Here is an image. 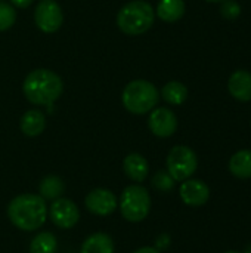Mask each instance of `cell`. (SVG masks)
I'll use <instances>...</instances> for the list:
<instances>
[{"mask_svg":"<svg viewBox=\"0 0 251 253\" xmlns=\"http://www.w3.org/2000/svg\"><path fill=\"white\" fill-rule=\"evenodd\" d=\"M7 218L22 231H36L47 218L46 200L37 194L16 196L7 206Z\"/></svg>","mask_w":251,"mask_h":253,"instance_id":"obj_1","label":"cell"},{"mask_svg":"<svg viewBox=\"0 0 251 253\" xmlns=\"http://www.w3.org/2000/svg\"><path fill=\"white\" fill-rule=\"evenodd\" d=\"M64 90L62 79L50 70L37 68L27 74L22 83L25 98L34 105H52Z\"/></svg>","mask_w":251,"mask_h":253,"instance_id":"obj_2","label":"cell"},{"mask_svg":"<svg viewBox=\"0 0 251 253\" xmlns=\"http://www.w3.org/2000/svg\"><path fill=\"white\" fill-rule=\"evenodd\" d=\"M155 19V10L145 0H133L124 4L117 13V25L127 36H141L146 33Z\"/></svg>","mask_w":251,"mask_h":253,"instance_id":"obj_3","label":"cell"},{"mask_svg":"<svg viewBox=\"0 0 251 253\" xmlns=\"http://www.w3.org/2000/svg\"><path fill=\"white\" fill-rule=\"evenodd\" d=\"M121 101L129 113L141 116L152 111L157 107L160 101V92L154 83L139 79L127 83L123 90Z\"/></svg>","mask_w":251,"mask_h":253,"instance_id":"obj_4","label":"cell"},{"mask_svg":"<svg viewBox=\"0 0 251 253\" xmlns=\"http://www.w3.org/2000/svg\"><path fill=\"white\" fill-rule=\"evenodd\" d=\"M151 209V197L145 187L129 185L120 197V212L129 222L143 221Z\"/></svg>","mask_w":251,"mask_h":253,"instance_id":"obj_5","label":"cell"},{"mask_svg":"<svg viewBox=\"0 0 251 253\" xmlns=\"http://www.w3.org/2000/svg\"><path fill=\"white\" fill-rule=\"evenodd\" d=\"M167 172L176 182L189 179L198 168V157L195 151L186 145H176L167 154Z\"/></svg>","mask_w":251,"mask_h":253,"instance_id":"obj_6","label":"cell"},{"mask_svg":"<svg viewBox=\"0 0 251 253\" xmlns=\"http://www.w3.org/2000/svg\"><path fill=\"white\" fill-rule=\"evenodd\" d=\"M34 21L38 30L52 34L61 28L64 22V13L55 0H40L34 10Z\"/></svg>","mask_w":251,"mask_h":253,"instance_id":"obj_7","label":"cell"},{"mask_svg":"<svg viewBox=\"0 0 251 253\" xmlns=\"http://www.w3.org/2000/svg\"><path fill=\"white\" fill-rule=\"evenodd\" d=\"M49 216H50V221L58 228L68 230V228H72L78 222L80 211L74 202L59 197V199L53 200V203L49 209Z\"/></svg>","mask_w":251,"mask_h":253,"instance_id":"obj_8","label":"cell"},{"mask_svg":"<svg viewBox=\"0 0 251 253\" xmlns=\"http://www.w3.org/2000/svg\"><path fill=\"white\" fill-rule=\"evenodd\" d=\"M149 130L158 138H169L178 130V117L167 107L154 108L148 119Z\"/></svg>","mask_w":251,"mask_h":253,"instance_id":"obj_9","label":"cell"},{"mask_svg":"<svg viewBox=\"0 0 251 253\" xmlns=\"http://www.w3.org/2000/svg\"><path fill=\"white\" fill-rule=\"evenodd\" d=\"M84 205L90 213L98 216H107L117 209L118 200L112 191L105 188H96L86 196Z\"/></svg>","mask_w":251,"mask_h":253,"instance_id":"obj_10","label":"cell"},{"mask_svg":"<svg viewBox=\"0 0 251 253\" xmlns=\"http://www.w3.org/2000/svg\"><path fill=\"white\" fill-rule=\"evenodd\" d=\"M179 196L186 206L200 208L210 199V188L201 179H186L179 188Z\"/></svg>","mask_w":251,"mask_h":253,"instance_id":"obj_11","label":"cell"},{"mask_svg":"<svg viewBox=\"0 0 251 253\" xmlns=\"http://www.w3.org/2000/svg\"><path fill=\"white\" fill-rule=\"evenodd\" d=\"M228 90L231 96L240 102L251 101V73L249 70H237L228 79Z\"/></svg>","mask_w":251,"mask_h":253,"instance_id":"obj_12","label":"cell"},{"mask_svg":"<svg viewBox=\"0 0 251 253\" xmlns=\"http://www.w3.org/2000/svg\"><path fill=\"white\" fill-rule=\"evenodd\" d=\"M123 169L126 176L135 182H143L149 172L146 159L139 153H130L123 162Z\"/></svg>","mask_w":251,"mask_h":253,"instance_id":"obj_13","label":"cell"},{"mask_svg":"<svg viewBox=\"0 0 251 253\" xmlns=\"http://www.w3.org/2000/svg\"><path fill=\"white\" fill-rule=\"evenodd\" d=\"M46 127V116L40 110H28L21 117V130L25 136H38Z\"/></svg>","mask_w":251,"mask_h":253,"instance_id":"obj_14","label":"cell"},{"mask_svg":"<svg viewBox=\"0 0 251 253\" xmlns=\"http://www.w3.org/2000/svg\"><path fill=\"white\" fill-rule=\"evenodd\" d=\"M186 10V4L183 0H160L155 9V15L164 22H176L179 21Z\"/></svg>","mask_w":251,"mask_h":253,"instance_id":"obj_15","label":"cell"},{"mask_svg":"<svg viewBox=\"0 0 251 253\" xmlns=\"http://www.w3.org/2000/svg\"><path fill=\"white\" fill-rule=\"evenodd\" d=\"M229 172L238 179H250L251 178V150L244 148L237 151L228 163Z\"/></svg>","mask_w":251,"mask_h":253,"instance_id":"obj_16","label":"cell"},{"mask_svg":"<svg viewBox=\"0 0 251 253\" xmlns=\"http://www.w3.org/2000/svg\"><path fill=\"white\" fill-rule=\"evenodd\" d=\"M80 253H114V242L105 233H95L84 240Z\"/></svg>","mask_w":251,"mask_h":253,"instance_id":"obj_17","label":"cell"},{"mask_svg":"<svg viewBox=\"0 0 251 253\" xmlns=\"http://www.w3.org/2000/svg\"><path fill=\"white\" fill-rule=\"evenodd\" d=\"M160 96L170 105H182L188 99V87L182 82L172 80L163 86Z\"/></svg>","mask_w":251,"mask_h":253,"instance_id":"obj_18","label":"cell"},{"mask_svg":"<svg viewBox=\"0 0 251 253\" xmlns=\"http://www.w3.org/2000/svg\"><path fill=\"white\" fill-rule=\"evenodd\" d=\"M38 191H40V197H43L44 200H56L64 193V182L59 176L55 175L46 176L41 179L38 185Z\"/></svg>","mask_w":251,"mask_h":253,"instance_id":"obj_19","label":"cell"},{"mask_svg":"<svg viewBox=\"0 0 251 253\" xmlns=\"http://www.w3.org/2000/svg\"><path fill=\"white\" fill-rule=\"evenodd\" d=\"M56 249L58 240L49 231L38 233L30 245V253H55Z\"/></svg>","mask_w":251,"mask_h":253,"instance_id":"obj_20","label":"cell"},{"mask_svg":"<svg viewBox=\"0 0 251 253\" xmlns=\"http://www.w3.org/2000/svg\"><path fill=\"white\" fill-rule=\"evenodd\" d=\"M16 21V12L10 3L0 0V31L9 30Z\"/></svg>","mask_w":251,"mask_h":253,"instance_id":"obj_21","label":"cell"},{"mask_svg":"<svg viewBox=\"0 0 251 253\" xmlns=\"http://www.w3.org/2000/svg\"><path fill=\"white\" fill-rule=\"evenodd\" d=\"M175 179L172 178V175L167 172V170H158L155 175H154V178H152V181H151V184H152V187L155 188V190H158V191H170V190H173L175 188Z\"/></svg>","mask_w":251,"mask_h":253,"instance_id":"obj_22","label":"cell"},{"mask_svg":"<svg viewBox=\"0 0 251 253\" xmlns=\"http://www.w3.org/2000/svg\"><path fill=\"white\" fill-rule=\"evenodd\" d=\"M220 13L226 19H237L241 15V4L237 0H223L220 3Z\"/></svg>","mask_w":251,"mask_h":253,"instance_id":"obj_23","label":"cell"},{"mask_svg":"<svg viewBox=\"0 0 251 253\" xmlns=\"http://www.w3.org/2000/svg\"><path fill=\"white\" fill-rule=\"evenodd\" d=\"M169 245H170V237H169L167 234H163V236H160V237L157 239V249H158V251L169 248Z\"/></svg>","mask_w":251,"mask_h":253,"instance_id":"obj_24","label":"cell"},{"mask_svg":"<svg viewBox=\"0 0 251 253\" xmlns=\"http://www.w3.org/2000/svg\"><path fill=\"white\" fill-rule=\"evenodd\" d=\"M34 0H10V4L15 6V7H19V9H25L28 7Z\"/></svg>","mask_w":251,"mask_h":253,"instance_id":"obj_25","label":"cell"},{"mask_svg":"<svg viewBox=\"0 0 251 253\" xmlns=\"http://www.w3.org/2000/svg\"><path fill=\"white\" fill-rule=\"evenodd\" d=\"M133 253H160V251L157 248H141Z\"/></svg>","mask_w":251,"mask_h":253,"instance_id":"obj_26","label":"cell"},{"mask_svg":"<svg viewBox=\"0 0 251 253\" xmlns=\"http://www.w3.org/2000/svg\"><path fill=\"white\" fill-rule=\"evenodd\" d=\"M241 253H251V243L250 245H247V246L244 248V251H243Z\"/></svg>","mask_w":251,"mask_h":253,"instance_id":"obj_27","label":"cell"},{"mask_svg":"<svg viewBox=\"0 0 251 253\" xmlns=\"http://www.w3.org/2000/svg\"><path fill=\"white\" fill-rule=\"evenodd\" d=\"M206 1H209V3H222L223 0H206Z\"/></svg>","mask_w":251,"mask_h":253,"instance_id":"obj_28","label":"cell"},{"mask_svg":"<svg viewBox=\"0 0 251 253\" xmlns=\"http://www.w3.org/2000/svg\"><path fill=\"white\" fill-rule=\"evenodd\" d=\"M225 253H241V252H238V251H228V252H225Z\"/></svg>","mask_w":251,"mask_h":253,"instance_id":"obj_29","label":"cell"}]
</instances>
